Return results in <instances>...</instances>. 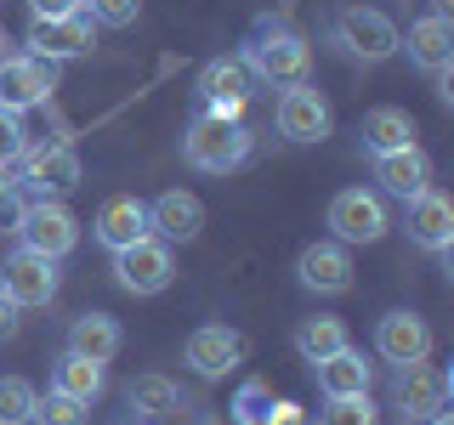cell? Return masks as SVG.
I'll use <instances>...</instances> for the list:
<instances>
[{"label":"cell","instance_id":"1","mask_svg":"<svg viewBox=\"0 0 454 425\" xmlns=\"http://www.w3.org/2000/svg\"><path fill=\"white\" fill-rule=\"evenodd\" d=\"M239 57H245L250 80L273 85V91H284V85H301L312 74V40L301 35V28H290L284 18H255Z\"/></svg>","mask_w":454,"mask_h":425},{"label":"cell","instance_id":"2","mask_svg":"<svg viewBox=\"0 0 454 425\" xmlns=\"http://www.w3.org/2000/svg\"><path fill=\"white\" fill-rule=\"evenodd\" d=\"M255 136L245 131V120H210V113H193V125L182 131V159L205 176H227L250 159Z\"/></svg>","mask_w":454,"mask_h":425},{"label":"cell","instance_id":"3","mask_svg":"<svg viewBox=\"0 0 454 425\" xmlns=\"http://www.w3.org/2000/svg\"><path fill=\"white\" fill-rule=\"evenodd\" d=\"M330 40L352 57V63H387V57H397L403 28H397L387 12H375V6H364V0H358V6H340L335 12Z\"/></svg>","mask_w":454,"mask_h":425},{"label":"cell","instance_id":"4","mask_svg":"<svg viewBox=\"0 0 454 425\" xmlns=\"http://www.w3.org/2000/svg\"><path fill=\"white\" fill-rule=\"evenodd\" d=\"M12 233H18L23 250H40V255H51V261H63V255L80 244V221L63 198H23Z\"/></svg>","mask_w":454,"mask_h":425},{"label":"cell","instance_id":"5","mask_svg":"<svg viewBox=\"0 0 454 425\" xmlns=\"http://www.w3.org/2000/svg\"><path fill=\"white\" fill-rule=\"evenodd\" d=\"M324 221H330L335 244H380L387 227H392V210H387V198L375 188H340L330 198V216Z\"/></svg>","mask_w":454,"mask_h":425},{"label":"cell","instance_id":"6","mask_svg":"<svg viewBox=\"0 0 454 425\" xmlns=\"http://www.w3.org/2000/svg\"><path fill=\"white\" fill-rule=\"evenodd\" d=\"M250 68L245 57H210L193 80V113H210V120H239L250 103Z\"/></svg>","mask_w":454,"mask_h":425},{"label":"cell","instance_id":"7","mask_svg":"<svg viewBox=\"0 0 454 425\" xmlns=\"http://www.w3.org/2000/svg\"><path fill=\"white\" fill-rule=\"evenodd\" d=\"M170 278H176V250L165 244V238H137V244L114 250V283H120L125 295H160L170 290Z\"/></svg>","mask_w":454,"mask_h":425},{"label":"cell","instance_id":"8","mask_svg":"<svg viewBox=\"0 0 454 425\" xmlns=\"http://www.w3.org/2000/svg\"><path fill=\"white\" fill-rule=\"evenodd\" d=\"M273 125H278V136L284 142H324L335 131V108H330V97L318 91V85H284L278 91V108H273Z\"/></svg>","mask_w":454,"mask_h":425},{"label":"cell","instance_id":"9","mask_svg":"<svg viewBox=\"0 0 454 425\" xmlns=\"http://www.w3.org/2000/svg\"><path fill=\"white\" fill-rule=\"evenodd\" d=\"M403 233L426 255H454V198L443 188H420L403 198Z\"/></svg>","mask_w":454,"mask_h":425},{"label":"cell","instance_id":"10","mask_svg":"<svg viewBox=\"0 0 454 425\" xmlns=\"http://www.w3.org/2000/svg\"><path fill=\"white\" fill-rule=\"evenodd\" d=\"M57 68H63V63H46V57H35V51H12L6 63H0V108L28 113V108L51 103Z\"/></svg>","mask_w":454,"mask_h":425},{"label":"cell","instance_id":"11","mask_svg":"<svg viewBox=\"0 0 454 425\" xmlns=\"http://www.w3.org/2000/svg\"><path fill=\"white\" fill-rule=\"evenodd\" d=\"M23 182L18 188H28L35 198H63V193H74L80 182H85V170H80V153L68 148V142H46V148H23Z\"/></svg>","mask_w":454,"mask_h":425},{"label":"cell","instance_id":"12","mask_svg":"<svg viewBox=\"0 0 454 425\" xmlns=\"http://www.w3.org/2000/svg\"><path fill=\"white\" fill-rule=\"evenodd\" d=\"M392 403H397V414H403V425H426L437 408H449V368H437L426 358L409 363V368H397Z\"/></svg>","mask_w":454,"mask_h":425},{"label":"cell","instance_id":"13","mask_svg":"<svg viewBox=\"0 0 454 425\" xmlns=\"http://www.w3.org/2000/svg\"><path fill=\"white\" fill-rule=\"evenodd\" d=\"M57 283H63V273H57L51 255L23 250V244L6 255V267H0V290H6L23 312H28V306H51V301H57Z\"/></svg>","mask_w":454,"mask_h":425},{"label":"cell","instance_id":"14","mask_svg":"<svg viewBox=\"0 0 454 425\" xmlns=\"http://www.w3.org/2000/svg\"><path fill=\"white\" fill-rule=\"evenodd\" d=\"M97 46V23L85 12H68V18H28L23 51L46 57V63H68V57H85Z\"/></svg>","mask_w":454,"mask_h":425},{"label":"cell","instance_id":"15","mask_svg":"<svg viewBox=\"0 0 454 425\" xmlns=\"http://www.w3.org/2000/svg\"><path fill=\"white\" fill-rule=\"evenodd\" d=\"M182 358H188V368L199 380H222L245 363V335L227 329V323H199L188 335V346H182Z\"/></svg>","mask_w":454,"mask_h":425},{"label":"cell","instance_id":"16","mask_svg":"<svg viewBox=\"0 0 454 425\" xmlns=\"http://www.w3.org/2000/svg\"><path fill=\"white\" fill-rule=\"evenodd\" d=\"M375 352H380L392 368H409V363L432 358V323H426L420 312L397 306V312H387V318L375 323Z\"/></svg>","mask_w":454,"mask_h":425},{"label":"cell","instance_id":"17","mask_svg":"<svg viewBox=\"0 0 454 425\" xmlns=\"http://www.w3.org/2000/svg\"><path fill=\"white\" fill-rule=\"evenodd\" d=\"M397 51H409V63H415L420 74L449 80V68H454V23L437 18V12H426V18L409 23V35L397 40Z\"/></svg>","mask_w":454,"mask_h":425},{"label":"cell","instance_id":"18","mask_svg":"<svg viewBox=\"0 0 454 425\" xmlns=\"http://www.w3.org/2000/svg\"><path fill=\"white\" fill-rule=\"evenodd\" d=\"M148 233L165 238L170 250H176V244H193V238L205 233V205H199V193H188V188L160 193L148 205Z\"/></svg>","mask_w":454,"mask_h":425},{"label":"cell","instance_id":"19","mask_svg":"<svg viewBox=\"0 0 454 425\" xmlns=\"http://www.w3.org/2000/svg\"><path fill=\"white\" fill-rule=\"evenodd\" d=\"M295 283L312 295H347L352 290V255L347 244H335V238H324V244H307L295 255Z\"/></svg>","mask_w":454,"mask_h":425},{"label":"cell","instance_id":"20","mask_svg":"<svg viewBox=\"0 0 454 425\" xmlns=\"http://www.w3.org/2000/svg\"><path fill=\"white\" fill-rule=\"evenodd\" d=\"M369 159H375L380 198H415L420 188H432V159H426L420 142H409V148H392V153H369Z\"/></svg>","mask_w":454,"mask_h":425},{"label":"cell","instance_id":"21","mask_svg":"<svg viewBox=\"0 0 454 425\" xmlns=\"http://www.w3.org/2000/svg\"><path fill=\"white\" fill-rule=\"evenodd\" d=\"M91 238H97V244H103L108 255H114V250H125V244H137V238H148V205H142L137 193H114L108 205L97 210Z\"/></svg>","mask_w":454,"mask_h":425},{"label":"cell","instance_id":"22","mask_svg":"<svg viewBox=\"0 0 454 425\" xmlns=\"http://www.w3.org/2000/svg\"><path fill=\"white\" fill-rule=\"evenodd\" d=\"M46 391H63V397H80V403H97L108 391V363L97 358H80V352H57L51 375H46Z\"/></svg>","mask_w":454,"mask_h":425},{"label":"cell","instance_id":"23","mask_svg":"<svg viewBox=\"0 0 454 425\" xmlns=\"http://www.w3.org/2000/svg\"><path fill=\"white\" fill-rule=\"evenodd\" d=\"M312 375H318V391H324V397H358V391H369V380H375V368L364 363V352L340 346L335 358L312 363Z\"/></svg>","mask_w":454,"mask_h":425},{"label":"cell","instance_id":"24","mask_svg":"<svg viewBox=\"0 0 454 425\" xmlns=\"http://www.w3.org/2000/svg\"><path fill=\"white\" fill-rule=\"evenodd\" d=\"M120 346H125V335H120V323H114L108 312H80V318L68 323V352H80V358L108 363Z\"/></svg>","mask_w":454,"mask_h":425},{"label":"cell","instance_id":"25","mask_svg":"<svg viewBox=\"0 0 454 425\" xmlns=\"http://www.w3.org/2000/svg\"><path fill=\"white\" fill-rule=\"evenodd\" d=\"M358 136H364L369 153H392V148H409L420 131H415V113H409V108H369L364 125H358Z\"/></svg>","mask_w":454,"mask_h":425},{"label":"cell","instance_id":"26","mask_svg":"<svg viewBox=\"0 0 454 425\" xmlns=\"http://www.w3.org/2000/svg\"><path fill=\"white\" fill-rule=\"evenodd\" d=\"M176 403H182V391H176L170 375H137L131 386H125V408H131L137 420H165V414H176Z\"/></svg>","mask_w":454,"mask_h":425},{"label":"cell","instance_id":"27","mask_svg":"<svg viewBox=\"0 0 454 425\" xmlns=\"http://www.w3.org/2000/svg\"><path fill=\"white\" fill-rule=\"evenodd\" d=\"M340 346H352L340 318H301V329H295V352H301V363H324V358H335Z\"/></svg>","mask_w":454,"mask_h":425},{"label":"cell","instance_id":"28","mask_svg":"<svg viewBox=\"0 0 454 425\" xmlns=\"http://www.w3.org/2000/svg\"><path fill=\"white\" fill-rule=\"evenodd\" d=\"M35 425H85L91 420V403L80 397H63V391H35Z\"/></svg>","mask_w":454,"mask_h":425},{"label":"cell","instance_id":"29","mask_svg":"<svg viewBox=\"0 0 454 425\" xmlns=\"http://www.w3.org/2000/svg\"><path fill=\"white\" fill-rule=\"evenodd\" d=\"M233 425H273V386L267 380H245L233 391Z\"/></svg>","mask_w":454,"mask_h":425},{"label":"cell","instance_id":"30","mask_svg":"<svg viewBox=\"0 0 454 425\" xmlns=\"http://www.w3.org/2000/svg\"><path fill=\"white\" fill-rule=\"evenodd\" d=\"M318 425H380V408L369 403V391H358V397H324Z\"/></svg>","mask_w":454,"mask_h":425},{"label":"cell","instance_id":"31","mask_svg":"<svg viewBox=\"0 0 454 425\" xmlns=\"http://www.w3.org/2000/svg\"><path fill=\"white\" fill-rule=\"evenodd\" d=\"M35 414V386L23 375H0V425H28Z\"/></svg>","mask_w":454,"mask_h":425},{"label":"cell","instance_id":"32","mask_svg":"<svg viewBox=\"0 0 454 425\" xmlns=\"http://www.w3.org/2000/svg\"><path fill=\"white\" fill-rule=\"evenodd\" d=\"M23 148H28V125H23V113L0 108V170L18 165V159H23Z\"/></svg>","mask_w":454,"mask_h":425},{"label":"cell","instance_id":"33","mask_svg":"<svg viewBox=\"0 0 454 425\" xmlns=\"http://www.w3.org/2000/svg\"><path fill=\"white\" fill-rule=\"evenodd\" d=\"M85 18L103 28H131L142 18V0H85Z\"/></svg>","mask_w":454,"mask_h":425},{"label":"cell","instance_id":"34","mask_svg":"<svg viewBox=\"0 0 454 425\" xmlns=\"http://www.w3.org/2000/svg\"><path fill=\"white\" fill-rule=\"evenodd\" d=\"M18 210H23V188L0 170V227H6V233H12V221H18Z\"/></svg>","mask_w":454,"mask_h":425},{"label":"cell","instance_id":"35","mask_svg":"<svg viewBox=\"0 0 454 425\" xmlns=\"http://www.w3.org/2000/svg\"><path fill=\"white\" fill-rule=\"evenodd\" d=\"M18 329H23V306L12 301L6 290H0V340H12V335H18Z\"/></svg>","mask_w":454,"mask_h":425},{"label":"cell","instance_id":"36","mask_svg":"<svg viewBox=\"0 0 454 425\" xmlns=\"http://www.w3.org/2000/svg\"><path fill=\"white\" fill-rule=\"evenodd\" d=\"M35 18H68V12H85V0H28Z\"/></svg>","mask_w":454,"mask_h":425},{"label":"cell","instance_id":"37","mask_svg":"<svg viewBox=\"0 0 454 425\" xmlns=\"http://www.w3.org/2000/svg\"><path fill=\"white\" fill-rule=\"evenodd\" d=\"M426 425H454V414H449V408H437V414L426 420Z\"/></svg>","mask_w":454,"mask_h":425},{"label":"cell","instance_id":"38","mask_svg":"<svg viewBox=\"0 0 454 425\" xmlns=\"http://www.w3.org/2000/svg\"><path fill=\"white\" fill-rule=\"evenodd\" d=\"M432 12H437V18H449V12H454V0H432Z\"/></svg>","mask_w":454,"mask_h":425},{"label":"cell","instance_id":"39","mask_svg":"<svg viewBox=\"0 0 454 425\" xmlns=\"http://www.w3.org/2000/svg\"><path fill=\"white\" fill-rule=\"evenodd\" d=\"M6 57H12V40H6V28H0V63H6Z\"/></svg>","mask_w":454,"mask_h":425}]
</instances>
